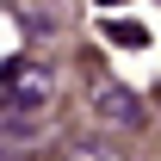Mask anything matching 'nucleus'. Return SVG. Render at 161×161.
I'll use <instances>...</instances> for the list:
<instances>
[{"label": "nucleus", "instance_id": "obj_1", "mask_svg": "<svg viewBox=\"0 0 161 161\" xmlns=\"http://www.w3.org/2000/svg\"><path fill=\"white\" fill-rule=\"evenodd\" d=\"M0 87H6L0 99L13 105V112H31V118L56 105V68H50V62H31V56L6 62V75H0Z\"/></svg>", "mask_w": 161, "mask_h": 161}, {"label": "nucleus", "instance_id": "obj_2", "mask_svg": "<svg viewBox=\"0 0 161 161\" xmlns=\"http://www.w3.org/2000/svg\"><path fill=\"white\" fill-rule=\"evenodd\" d=\"M93 112H99L105 124H118V130H136L142 124V99L124 80H93Z\"/></svg>", "mask_w": 161, "mask_h": 161}, {"label": "nucleus", "instance_id": "obj_3", "mask_svg": "<svg viewBox=\"0 0 161 161\" xmlns=\"http://www.w3.org/2000/svg\"><path fill=\"white\" fill-rule=\"evenodd\" d=\"M62 161H130V155H124L118 142H105V136H80V142H68Z\"/></svg>", "mask_w": 161, "mask_h": 161}, {"label": "nucleus", "instance_id": "obj_4", "mask_svg": "<svg viewBox=\"0 0 161 161\" xmlns=\"http://www.w3.org/2000/svg\"><path fill=\"white\" fill-rule=\"evenodd\" d=\"M0 155H6V142H0Z\"/></svg>", "mask_w": 161, "mask_h": 161}]
</instances>
